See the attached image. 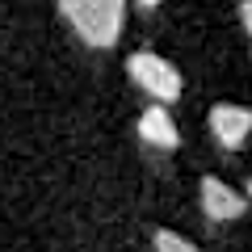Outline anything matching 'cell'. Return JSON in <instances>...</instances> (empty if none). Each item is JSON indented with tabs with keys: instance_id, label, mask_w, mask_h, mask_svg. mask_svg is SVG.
Segmentation results:
<instances>
[{
	"instance_id": "8992f818",
	"label": "cell",
	"mask_w": 252,
	"mask_h": 252,
	"mask_svg": "<svg viewBox=\"0 0 252 252\" xmlns=\"http://www.w3.org/2000/svg\"><path fill=\"white\" fill-rule=\"evenodd\" d=\"M156 252H198L189 240H181L177 231H156Z\"/></svg>"
},
{
	"instance_id": "9c48e42d",
	"label": "cell",
	"mask_w": 252,
	"mask_h": 252,
	"mask_svg": "<svg viewBox=\"0 0 252 252\" xmlns=\"http://www.w3.org/2000/svg\"><path fill=\"white\" fill-rule=\"evenodd\" d=\"M248 198H252V177H248Z\"/></svg>"
},
{
	"instance_id": "ba28073f",
	"label": "cell",
	"mask_w": 252,
	"mask_h": 252,
	"mask_svg": "<svg viewBox=\"0 0 252 252\" xmlns=\"http://www.w3.org/2000/svg\"><path fill=\"white\" fill-rule=\"evenodd\" d=\"M139 4H143V9H156V4H160V0H139Z\"/></svg>"
},
{
	"instance_id": "3957f363",
	"label": "cell",
	"mask_w": 252,
	"mask_h": 252,
	"mask_svg": "<svg viewBox=\"0 0 252 252\" xmlns=\"http://www.w3.org/2000/svg\"><path fill=\"white\" fill-rule=\"evenodd\" d=\"M210 130H215V139L227 147V152H235V147L252 135V109H240V105L210 109Z\"/></svg>"
},
{
	"instance_id": "52a82bcc",
	"label": "cell",
	"mask_w": 252,
	"mask_h": 252,
	"mask_svg": "<svg viewBox=\"0 0 252 252\" xmlns=\"http://www.w3.org/2000/svg\"><path fill=\"white\" fill-rule=\"evenodd\" d=\"M240 21H244V30L252 34V0H244V4H240Z\"/></svg>"
},
{
	"instance_id": "5b68a950",
	"label": "cell",
	"mask_w": 252,
	"mask_h": 252,
	"mask_svg": "<svg viewBox=\"0 0 252 252\" xmlns=\"http://www.w3.org/2000/svg\"><path fill=\"white\" fill-rule=\"evenodd\" d=\"M139 135H143L152 147H177V126H172L168 109H160V105H152L143 118H139Z\"/></svg>"
},
{
	"instance_id": "277c9868",
	"label": "cell",
	"mask_w": 252,
	"mask_h": 252,
	"mask_svg": "<svg viewBox=\"0 0 252 252\" xmlns=\"http://www.w3.org/2000/svg\"><path fill=\"white\" fill-rule=\"evenodd\" d=\"M202 202H206V215L210 219H240L244 215V202L231 185H223L219 177H206L202 181Z\"/></svg>"
},
{
	"instance_id": "6da1fadb",
	"label": "cell",
	"mask_w": 252,
	"mask_h": 252,
	"mask_svg": "<svg viewBox=\"0 0 252 252\" xmlns=\"http://www.w3.org/2000/svg\"><path fill=\"white\" fill-rule=\"evenodd\" d=\"M59 9L89 46L118 42L126 21V0H59Z\"/></svg>"
},
{
	"instance_id": "7a4b0ae2",
	"label": "cell",
	"mask_w": 252,
	"mask_h": 252,
	"mask_svg": "<svg viewBox=\"0 0 252 252\" xmlns=\"http://www.w3.org/2000/svg\"><path fill=\"white\" fill-rule=\"evenodd\" d=\"M126 67L135 76V84L147 89L156 101H177L181 97V76H177V67H172L168 59H160V55H152V51H135L126 59Z\"/></svg>"
}]
</instances>
